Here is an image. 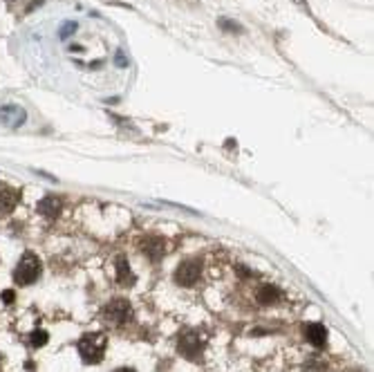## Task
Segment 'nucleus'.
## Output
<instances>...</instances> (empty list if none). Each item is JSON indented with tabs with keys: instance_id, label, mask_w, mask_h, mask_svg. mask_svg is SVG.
Returning <instances> with one entry per match:
<instances>
[{
	"instance_id": "f3484780",
	"label": "nucleus",
	"mask_w": 374,
	"mask_h": 372,
	"mask_svg": "<svg viewBox=\"0 0 374 372\" xmlns=\"http://www.w3.org/2000/svg\"><path fill=\"white\" fill-rule=\"evenodd\" d=\"M115 63H117V67H126V65H128V59H126V56H123L121 52H117V54H115Z\"/></svg>"
},
{
	"instance_id": "a211bd4d",
	"label": "nucleus",
	"mask_w": 374,
	"mask_h": 372,
	"mask_svg": "<svg viewBox=\"0 0 374 372\" xmlns=\"http://www.w3.org/2000/svg\"><path fill=\"white\" fill-rule=\"evenodd\" d=\"M70 49H72V52H81L83 47H81V45H70Z\"/></svg>"
},
{
	"instance_id": "f8f14e48",
	"label": "nucleus",
	"mask_w": 374,
	"mask_h": 372,
	"mask_svg": "<svg viewBox=\"0 0 374 372\" xmlns=\"http://www.w3.org/2000/svg\"><path fill=\"white\" fill-rule=\"evenodd\" d=\"M30 341H32V346L34 348H43L45 343L49 341V334L45 330H34L32 332V336H30Z\"/></svg>"
},
{
	"instance_id": "7ed1b4c3",
	"label": "nucleus",
	"mask_w": 374,
	"mask_h": 372,
	"mask_svg": "<svg viewBox=\"0 0 374 372\" xmlns=\"http://www.w3.org/2000/svg\"><path fill=\"white\" fill-rule=\"evenodd\" d=\"M101 316H103L105 323L110 325H123L132 321V305L126 301V298H115L108 305L101 309Z\"/></svg>"
},
{
	"instance_id": "2eb2a0df",
	"label": "nucleus",
	"mask_w": 374,
	"mask_h": 372,
	"mask_svg": "<svg viewBox=\"0 0 374 372\" xmlns=\"http://www.w3.org/2000/svg\"><path fill=\"white\" fill-rule=\"evenodd\" d=\"M0 298H3L5 305H9V303H14V301H16V291H14V289H5L3 294H0Z\"/></svg>"
},
{
	"instance_id": "9d476101",
	"label": "nucleus",
	"mask_w": 374,
	"mask_h": 372,
	"mask_svg": "<svg viewBox=\"0 0 374 372\" xmlns=\"http://www.w3.org/2000/svg\"><path fill=\"white\" fill-rule=\"evenodd\" d=\"M305 336H307V341L316 348H323L327 343V330H325V325H320V323H309L307 330H305Z\"/></svg>"
},
{
	"instance_id": "423d86ee",
	"label": "nucleus",
	"mask_w": 374,
	"mask_h": 372,
	"mask_svg": "<svg viewBox=\"0 0 374 372\" xmlns=\"http://www.w3.org/2000/svg\"><path fill=\"white\" fill-rule=\"evenodd\" d=\"M139 249L148 260L157 262V260H162L164 253H166V242H164L162 238H144L141 240V245H139Z\"/></svg>"
},
{
	"instance_id": "1a4fd4ad",
	"label": "nucleus",
	"mask_w": 374,
	"mask_h": 372,
	"mask_svg": "<svg viewBox=\"0 0 374 372\" xmlns=\"http://www.w3.org/2000/svg\"><path fill=\"white\" fill-rule=\"evenodd\" d=\"M18 191L14 189H0V216H9L18 204Z\"/></svg>"
},
{
	"instance_id": "6ab92c4d",
	"label": "nucleus",
	"mask_w": 374,
	"mask_h": 372,
	"mask_svg": "<svg viewBox=\"0 0 374 372\" xmlns=\"http://www.w3.org/2000/svg\"><path fill=\"white\" fill-rule=\"evenodd\" d=\"M25 370H30V372H34V363H32V361H27V363H25Z\"/></svg>"
},
{
	"instance_id": "39448f33",
	"label": "nucleus",
	"mask_w": 374,
	"mask_h": 372,
	"mask_svg": "<svg viewBox=\"0 0 374 372\" xmlns=\"http://www.w3.org/2000/svg\"><path fill=\"white\" fill-rule=\"evenodd\" d=\"M202 276V260H184L175 269V283L179 287H193Z\"/></svg>"
},
{
	"instance_id": "f03ea898",
	"label": "nucleus",
	"mask_w": 374,
	"mask_h": 372,
	"mask_svg": "<svg viewBox=\"0 0 374 372\" xmlns=\"http://www.w3.org/2000/svg\"><path fill=\"white\" fill-rule=\"evenodd\" d=\"M38 276H41V260H38V258L34 256V253L27 251L25 256L20 258V262L16 264V269H14V280H16V285L27 287V285L36 283Z\"/></svg>"
},
{
	"instance_id": "20e7f679",
	"label": "nucleus",
	"mask_w": 374,
	"mask_h": 372,
	"mask_svg": "<svg viewBox=\"0 0 374 372\" xmlns=\"http://www.w3.org/2000/svg\"><path fill=\"white\" fill-rule=\"evenodd\" d=\"M177 352L182 354L184 359H189V361H197V359L202 357V352H204V341L200 339L197 332L186 330V332L179 334V339H177Z\"/></svg>"
},
{
	"instance_id": "9b49d317",
	"label": "nucleus",
	"mask_w": 374,
	"mask_h": 372,
	"mask_svg": "<svg viewBox=\"0 0 374 372\" xmlns=\"http://www.w3.org/2000/svg\"><path fill=\"white\" fill-rule=\"evenodd\" d=\"M280 298V289L274 285H262L258 289V303H262V305H274V303H278Z\"/></svg>"
},
{
	"instance_id": "6e6552de",
	"label": "nucleus",
	"mask_w": 374,
	"mask_h": 372,
	"mask_svg": "<svg viewBox=\"0 0 374 372\" xmlns=\"http://www.w3.org/2000/svg\"><path fill=\"white\" fill-rule=\"evenodd\" d=\"M135 280H137V276L132 274V269H130L128 260L123 256L117 258V283L121 287H132Z\"/></svg>"
},
{
	"instance_id": "ddd939ff",
	"label": "nucleus",
	"mask_w": 374,
	"mask_h": 372,
	"mask_svg": "<svg viewBox=\"0 0 374 372\" xmlns=\"http://www.w3.org/2000/svg\"><path fill=\"white\" fill-rule=\"evenodd\" d=\"M218 25H220V30H224V32H233V34H240V32H242V27L237 25L235 20H226V18H220V20H218Z\"/></svg>"
},
{
	"instance_id": "dca6fc26",
	"label": "nucleus",
	"mask_w": 374,
	"mask_h": 372,
	"mask_svg": "<svg viewBox=\"0 0 374 372\" xmlns=\"http://www.w3.org/2000/svg\"><path fill=\"white\" fill-rule=\"evenodd\" d=\"M235 272H237V276H240V278H251V269H249V267H242V264H237Z\"/></svg>"
},
{
	"instance_id": "4468645a",
	"label": "nucleus",
	"mask_w": 374,
	"mask_h": 372,
	"mask_svg": "<svg viewBox=\"0 0 374 372\" xmlns=\"http://www.w3.org/2000/svg\"><path fill=\"white\" fill-rule=\"evenodd\" d=\"M76 30H78V25H76V22H65V25L61 27L59 36H61V38H67V36H72V34H74Z\"/></svg>"
},
{
	"instance_id": "0eeeda50",
	"label": "nucleus",
	"mask_w": 374,
	"mask_h": 372,
	"mask_svg": "<svg viewBox=\"0 0 374 372\" xmlns=\"http://www.w3.org/2000/svg\"><path fill=\"white\" fill-rule=\"evenodd\" d=\"M61 211H63V202H61V197H56V195H47V197H43V200L38 202V213H41L43 218H47V220L59 218Z\"/></svg>"
},
{
	"instance_id": "aec40b11",
	"label": "nucleus",
	"mask_w": 374,
	"mask_h": 372,
	"mask_svg": "<svg viewBox=\"0 0 374 372\" xmlns=\"http://www.w3.org/2000/svg\"><path fill=\"white\" fill-rule=\"evenodd\" d=\"M115 372H137V370H132V368H119V370H115Z\"/></svg>"
},
{
	"instance_id": "f257e3e1",
	"label": "nucleus",
	"mask_w": 374,
	"mask_h": 372,
	"mask_svg": "<svg viewBox=\"0 0 374 372\" xmlns=\"http://www.w3.org/2000/svg\"><path fill=\"white\" fill-rule=\"evenodd\" d=\"M105 346H108L105 334H101V332H88L78 341V354H81V359L86 363L94 365L105 357Z\"/></svg>"
}]
</instances>
